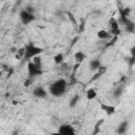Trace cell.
Masks as SVG:
<instances>
[{
  "mask_svg": "<svg viewBox=\"0 0 135 135\" xmlns=\"http://www.w3.org/2000/svg\"><path fill=\"white\" fill-rule=\"evenodd\" d=\"M68 88V82L63 78H59L53 81L49 86V93L54 97H61L64 95Z\"/></svg>",
  "mask_w": 135,
  "mask_h": 135,
  "instance_id": "cell-1",
  "label": "cell"
},
{
  "mask_svg": "<svg viewBox=\"0 0 135 135\" xmlns=\"http://www.w3.org/2000/svg\"><path fill=\"white\" fill-rule=\"evenodd\" d=\"M43 52V49L40 46H37L36 44H34L33 42H28L27 44L24 45V55H23V59L25 60H31L32 58H34L35 56L40 55Z\"/></svg>",
  "mask_w": 135,
  "mask_h": 135,
  "instance_id": "cell-2",
  "label": "cell"
},
{
  "mask_svg": "<svg viewBox=\"0 0 135 135\" xmlns=\"http://www.w3.org/2000/svg\"><path fill=\"white\" fill-rule=\"evenodd\" d=\"M109 33L112 35V36H119L121 34V28H120V25L117 21V19L115 17H112L110 18L109 20Z\"/></svg>",
  "mask_w": 135,
  "mask_h": 135,
  "instance_id": "cell-3",
  "label": "cell"
},
{
  "mask_svg": "<svg viewBox=\"0 0 135 135\" xmlns=\"http://www.w3.org/2000/svg\"><path fill=\"white\" fill-rule=\"evenodd\" d=\"M42 73H43L42 68L37 66L31 60H28V62H27V74H28V77L35 78V77H38V76L42 75Z\"/></svg>",
  "mask_w": 135,
  "mask_h": 135,
  "instance_id": "cell-4",
  "label": "cell"
},
{
  "mask_svg": "<svg viewBox=\"0 0 135 135\" xmlns=\"http://www.w3.org/2000/svg\"><path fill=\"white\" fill-rule=\"evenodd\" d=\"M19 18H20V21L22 24L27 25L35 20V14H32V13L26 12L25 9H22L19 13Z\"/></svg>",
  "mask_w": 135,
  "mask_h": 135,
  "instance_id": "cell-5",
  "label": "cell"
},
{
  "mask_svg": "<svg viewBox=\"0 0 135 135\" xmlns=\"http://www.w3.org/2000/svg\"><path fill=\"white\" fill-rule=\"evenodd\" d=\"M57 133L62 134V135H74L76 133V131H75L73 126H71L69 123H63V124H60L58 127Z\"/></svg>",
  "mask_w": 135,
  "mask_h": 135,
  "instance_id": "cell-6",
  "label": "cell"
},
{
  "mask_svg": "<svg viewBox=\"0 0 135 135\" xmlns=\"http://www.w3.org/2000/svg\"><path fill=\"white\" fill-rule=\"evenodd\" d=\"M47 94H49V92L43 86H40V85L39 86H36L33 90V95L36 98H42V99H44V98L47 97Z\"/></svg>",
  "mask_w": 135,
  "mask_h": 135,
  "instance_id": "cell-7",
  "label": "cell"
},
{
  "mask_svg": "<svg viewBox=\"0 0 135 135\" xmlns=\"http://www.w3.org/2000/svg\"><path fill=\"white\" fill-rule=\"evenodd\" d=\"M100 109L108 115V116H111V115H113L114 113H115V111H116V108L114 107V105H111V104H107V103H103V102H101L100 103Z\"/></svg>",
  "mask_w": 135,
  "mask_h": 135,
  "instance_id": "cell-8",
  "label": "cell"
},
{
  "mask_svg": "<svg viewBox=\"0 0 135 135\" xmlns=\"http://www.w3.org/2000/svg\"><path fill=\"white\" fill-rule=\"evenodd\" d=\"M128 129H129V121H128V120H123V121H121V122L118 124V127H117V129H116V133L119 134V135L126 134L127 131H128Z\"/></svg>",
  "mask_w": 135,
  "mask_h": 135,
  "instance_id": "cell-9",
  "label": "cell"
},
{
  "mask_svg": "<svg viewBox=\"0 0 135 135\" xmlns=\"http://www.w3.org/2000/svg\"><path fill=\"white\" fill-rule=\"evenodd\" d=\"M124 88H126L124 84H118V85L114 89V91H113V97L116 98V99L120 98V97L122 96L123 92H124Z\"/></svg>",
  "mask_w": 135,
  "mask_h": 135,
  "instance_id": "cell-10",
  "label": "cell"
},
{
  "mask_svg": "<svg viewBox=\"0 0 135 135\" xmlns=\"http://www.w3.org/2000/svg\"><path fill=\"white\" fill-rule=\"evenodd\" d=\"M97 37H98V39H100V40H109V39H111L112 35L109 33V31L99 30V31L97 32Z\"/></svg>",
  "mask_w": 135,
  "mask_h": 135,
  "instance_id": "cell-11",
  "label": "cell"
},
{
  "mask_svg": "<svg viewBox=\"0 0 135 135\" xmlns=\"http://www.w3.org/2000/svg\"><path fill=\"white\" fill-rule=\"evenodd\" d=\"M100 65H101V62H100V60H98V59H92V60L89 62V68H90V70H91V71H94V72H96V71L100 68Z\"/></svg>",
  "mask_w": 135,
  "mask_h": 135,
  "instance_id": "cell-12",
  "label": "cell"
},
{
  "mask_svg": "<svg viewBox=\"0 0 135 135\" xmlns=\"http://www.w3.org/2000/svg\"><path fill=\"white\" fill-rule=\"evenodd\" d=\"M74 58H75V61L80 64L82 61H84V59L86 58V55H85L82 51H77V52L74 54Z\"/></svg>",
  "mask_w": 135,
  "mask_h": 135,
  "instance_id": "cell-13",
  "label": "cell"
},
{
  "mask_svg": "<svg viewBox=\"0 0 135 135\" xmlns=\"http://www.w3.org/2000/svg\"><path fill=\"white\" fill-rule=\"evenodd\" d=\"M85 97H86L88 100H94V99H96V97H97V91L94 88H90L86 91V93H85Z\"/></svg>",
  "mask_w": 135,
  "mask_h": 135,
  "instance_id": "cell-14",
  "label": "cell"
},
{
  "mask_svg": "<svg viewBox=\"0 0 135 135\" xmlns=\"http://www.w3.org/2000/svg\"><path fill=\"white\" fill-rule=\"evenodd\" d=\"M54 62L56 65H60L64 62V55L62 53H58L54 56Z\"/></svg>",
  "mask_w": 135,
  "mask_h": 135,
  "instance_id": "cell-15",
  "label": "cell"
},
{
  "mask_svg": "<svg viewBox=\"0 0 135 135\" xmlns=\"http://www.w3.org/2000/svg\"><path fill=\"white\" fill-rule=\"evenodd\" d=\"M79 100H80V96H79L78 94L74 95V96L70 99V101H69V105H70V108H75V107L78 104Z\"/></svg>",
  "mask_w": 135,
  "mask_h": 135,
  "instance_id": "cell-16",
  "label": "cell"
},
{
  "mask_svg": "<svg viewBox=\"0 0 135 135\" xmlns=\"http://www.w3.org/2000/svg\"><path fill=\"white\" fill-rule=\"evenodd\" d=\"M130 14H131V8H130V7H123V8H119V17L129 18Z\"/></svg>",
  "mask_w": 135,
  "mask_h": 135,
  "instance_id": "cell-17",
  "label": "cell"
},
{
  "mask_svg": "<svg viewBox=\"0 0 135 135\" xmlns=\"http://www.w3.org/2000/svg\"><path fill=\"white\" fill-rule=\"evenodd\" d=\"M124 30H126V32H127V33L133 34V33L135 32V23L131 20L128 24H126V25H124Z\"/></svg>",
  "mask_w": 135,
  "mask_h": 135,
  "instance_id": "cell-18",
  "label": "cell"
},
{
  "mask_svg": "<svg viewBox=\"0 0 135 135\" xmlns=\"http://www.w3.org/2000/svg\"><path fill=\"white\" fill-rule=\"evenodd\" d=\"M103 122H104V119L102 118V119H99V120L95 123V126H94V130H93V134H94V135L100 133V128H101V126H102Z\"/></svg>",
  "mask_w": 135,
  "mask_h": 135,
  "instance_id": "cell-19",
  "label": "cell"
},
{
  "mask_svg": "<svg viewBox=\"0 0 135 135\" xmlns=\"http://www.w3.org/2000/svg\"><path fill=\"white\" fill-rule=\"evenodd\" d=\"M31 61H32L34 64H36L37 66L42 68V62H41V58L39 57V55H38V56H35L34 58H32V59H31Z\"/></svg>",
  "mask_w": 135,
  "mask_h": 135,
  "instance_id": "cell-20",
  "label": "cell"
},
{
  "mask_svg": "<svg viewBox=\"0 0 135 135\" xmlns=\"http://www.w3.org/2000/svg\"><path fill=\"white\" fill-rule=\"evenodd\" d=\"M23 55H24V46L20 47L17 50V52L15 53V57L17 59H20V58H23Z\"/></svg>",
  "mask_w": 135,
  "mask_h": 135,
  "instance_id": "cell-21",
  "label": "cell"
},
{
  "mask_svg": "<svg viewBox=\"0 0 135 135\" xmlns=\"http://www.w3.org/2000/svg\"><path fill=\"white\" fill-rule=\"evenodd\" d=\"M117 39H118V36H112V37H111V40L105 43V47H110V46L114 45L115 42L117 41Z\"/></svg>",
  "mask_w": 135,
  "mask_h": 135,
  "instance_id": "cell-22",
  "label": "cell"
},
{
  "mask_svg": "<svg viewBox=\"0 0 135 135\" xmlns=\"http://www.w3.org/2000/svg\"><path fill=\"white\" fill-rule=\"evenodd\" d=\"M127 61L129 62L130 68H132V66L134 65V63H135V56H132V55H131V57H130V58H128V59H127Z\"/></svg>",
  "mask_w": 135,
  "mask_h": 135,
  "instance_id": "cell-23",
  "label": "cell"
},
{
  "mask_svg": "<svg viewBox=\"0 0 135 135\" xmlns=\"http://www.w3.org/2000/svg\"><path fill=\"white\" fill-rule=\"evenodd\" d=\"M33 79H34V78L27 77V79L24 81V86H30V85H31V83L33 82Z\"/></svg>",
  "mask_w": 135,
  "mask_h": 135,
  "instance_id": "cell-24",
  "label": "cell"
},
{
  "mask_svg": "<svg viewBox=\"0 0 135 135\" xmlns=\"http://www.w3.org/2000/svg\"><path fill=\"white\" fill-rule=\"evenodd\" d=\"M24 9H25L26 12H28V13H32V14H34V13H35V8H34L33 6H26Z\"/></svg>",
  "mask_w": 135,
  "mask_h": 135,
  "instance_id": "cell-25",
  "label": "cell"
},
{
  "mask_svg": "<svg viewBox=\"0 0 135 135\" xmlns=\"http://www.w3.org/2000/svg\"><path fill=\"white\" fill-rule=\"evenodd\" d=\"M1 74H2V72H1V71H0V76H1Z\"/></svg>",
  "mask_w": 135,
  "mask_h": 135,
  "instance_id": "cell-26",
  "label": "cell"
}]
</instances>
